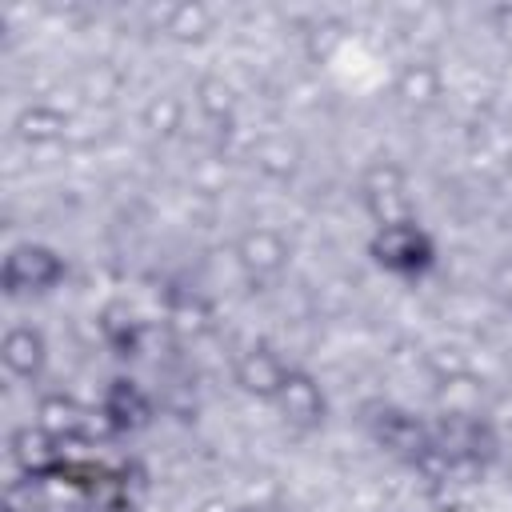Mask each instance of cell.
<instances>
[{"label": "cell", "instance_id": "obj_1", "mask_svg": "<svg viewBox=\"0 0 512 512\" xmlns=\"http://www.w3.org/2000/svg\"><path fill=\"white\" fill-rule=\"evenodd\" d=\"M368 256L380 272L400 276V280H420L432 264H436V240L428 236V228L412 216V220H396V224H380L368 236Z\"/></svg>", "mask_w": 512, "mask_h": 512}, {"label": "cell", "instance_id": "obj_12", "mask_svg": "<svg viewBox=\"0 0 512 512\" xmlns=\"http://www.w3.org/2000/svg\"><path fill=\"white\" fill-rule=\"evenodd\" d=\"M248 160H252V168H256L260 176L284 184V180H292V176L300 172V164H304V148H300V140H292L288 132H264V136L252 140Z\"/></svg>", "mask_w": 512, "mask_h": 512}, {"label": "cell", "instance_id": "obj_5", "mask_svg": "<svg viewBox=\"0 0 512 512\" xmlns=\"http://www.w3.org/2000/svg\"><path fill=\"white\" fill-rule=\"evenodd\" d=\"M292 260V244L280 228L272 224H252L236 236V264L244 268V276L252 284H264V280H276Z\"/></svg>", "mask_w": 512, "mask_h": 512}, {"label": "cell", "instance_id": "obj_2", "mask_svg": "<svg viewBox=\"0 0 512 512\" xmlns=\"http://www.w3.org/2000/svg\"><path fill=\"white\" fill-rule=\"evenodd\" d=\"M64 276H68V260L52 244H40V240L16 244L4 256V264H0V288L12 300H20V296H48L52 288L64 284Z\"/></svg>", "mask_w": 512, "mask_h": 512}, {"label": "cell", "instance_id": "obj_11", "mask_svg": "<svg viewBox=\"0 0 512 512\" xmlns=\"http://www.w3.org/2000/svg\"><path fill=\"white\" fill-rule=\"evenodd\" d=\"M100 416L112 432H132V428H144L152 420V400L144 396V388L128 376H116L108 388H104V400H100Z\"/></svg>", "mask_w": 512, "mask_h": 512}, {"label": "cell", "instance_id": "obj_6", "mask_svg": "<svg viewBox=\"0 0 512 512\" xmlns=\"http://www.w3.org/2000/svg\"><path fill=\"white\" fill-rule=\"evenodd\" d=\"M292 364L268 344V340H256L248 344L236 360H232V380L244 396H256V400H276V392L284 388Z\"/></svg>", "mask_w": 512, "mask_h": 512}, {"label": "cell", "instance_id": "obj_3", "mask_svg": "<svg viewBox=\"0 0 512 512\" xmlns=\"http://www.w3.org/2000/svg\"><path fill=\"white\" fill-rule=\"evenodd\" d=\"M360 204L364 212L380 224H396V220H412V196H408V172L396 160H376L364 176H360Z\"/></svg>", "mask_w": 512, "mask_h": 512}, {"label": "cell", "instance_id": "obj_18", "mask_svg": "<svg viewBox=\"0 0 512 512\" xmlns=\"http://www.w3.org/2000/svg\"><path fill=\"white\" fill-rule=\"evenodd\" d=\"M116 88H120V72H112L108 64H96V68H88V72L80 76V92H84L88 100H112Z\"/></svg>", "mask_w": 512, "mask_h": 512}, {"label": "cell", "instance_id": "obj_17", "mask_svg": "<svg viewBox=\"0 0 512 512\" xmlns=\"http://www.w3.org/2000/svg\"><path fill=\"white\" fill-rule=\"evenodd\" d=\"M196 108L212 120V124H232L236 116V92L224 76H200L196 80Z\"/></svg>", "mask_w": 512, "mask_h": 512}, {"label": "cell", "instance_id": "obj_13", "mask_svg": "<svg viewBox=\"0 0 512 512\" xmlns=\"http://www.w3.org/2000/svg\"><path fill=\"white\" fill-rule=\"evenodd\" d=\"M12 128H16V140H24V144H32V148H44V144L64 140V132H68V116H64L56 104L36 100V104H24V108L16 112Z\"/></svg>", "mask_w": 512, "mask_h": 512}, {"label": "cell", "instance_id": "obj_9", "mask_svg": "<svg viewBox=\"0 0 512 512\" xmlns=\"http://www.w3.org/2000/svg\"><path fill=\"white\" fill-rule=\"evenodd\" d=\"M392 96L400 100V108L408 112H432L444 96V72L436 60H424V56H412L400 64L396 80H392Z\"/></svg>", "mask_w": 512, "mask_h": 512}, {"label": "cell", "instance_id": "obj_10", "mask_svg": "<svg viewBox=\"0 0 512 512\" xmlns=\"http://www.w3.org/2000/svg\"><path fill=\"white\" fill-rule=\"evenodd\" d=\"M0 360L16 380H40L48 368V340L36 324H12L0 340Z\"/></svg>", "mask_w": 512, "mask_h": 512}, {"label": "cell", "instance_id": "obj_14", "mask_svg": "<svg viewBox=\"0 0 512 512\" xmlns=\"http://www.w3.org/2000/svg\"><path fill=\"white\" fill-rule=\"evenodd\" d=\"M160 24H164V36L176 40V44H204V40L216 32V16H212V8H204V4H196V0L164 8Z\"/></svg>", "mask_w": 512, "mask_h": 512}, {"label": "cell", "instance_id": "obj_8", "mask_svg": "<svg viewBox=\"0 0 512 512\" xmlns=\"http://www.w3.org/2000/svg\"><path fill=\"white\" fill-rule=\"evenodd\" d=\"M8 456H12L16 472L28 476V480H48V476L60 472V464H64L60 440L48 436L40 424H20V428L8 436Z\"/></svg>", "mask_w": 512, "mask_h": 512}, {"label": "cell", "instance_id": "obj_4", "mask_svg": "<svg viewBox=\"0 0 512 512\" xmlns=\"http://www.w3.org/2000/svg\"><path fill=\"white\" fill-rule=\"evenodd\" d=\"M368 432H372V440L388 452V456H396V460H404V464H420V456L428 452V444H432V424L428 420H420L416 412H408V408H396V404H384V408H376V416H368Z\"/></svg>", "mask_w": 512, "mask_h": 512}, {"label": "cell", "instance_id": "obj_15", "mask_svg": "<svg viewBox=\"0 0 512 512\" xmlns=\"http://www.w3.org/2000/svg\"><path fill=\"white\" fill-rule=\"evenodd\" d=\"M36 424L64 444V440L84 432V408L72 396H64V392H44L36 400Z\"/></svg>", "mask_w": 512, "mask_h": 512}, {"label": "cell", "instance_id": "obj_16", "mask_svg": "<svg viewBox=\"0 0 512 512\" xmlns=\"http://www.w3.org/2000/svg\"><path fill=\"white\" fill-rule=\"evenodd\" d=\"M184 116H188V108H184V100H180L176 92H156V96H148V104L140 108V124H144L148 136H156V140H172V136L184 128Z\"/></svg>", "mask_w": 512, "mask_h": 512}, {"label": "cell", "instance_id": "obj_7", "mask_svg": "<svg viewBox=\"0 0 512 512\" xmlns=\"http://www.w3.org/2000/svg\"><path fill=\"white\" fill-rule=\"evenodd\" d=\"M272 404L280 408L284 424H292L296 432H316L328 420V396H324L320 380L312 372H304V368L288 372V380H284V388L276 392Z\"/></svg>", "mask_w": 512, "mask_h": 512}]
</instances>
